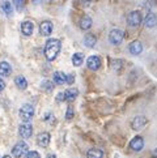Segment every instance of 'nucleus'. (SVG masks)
<instances>
[{
  "mask_svg": "<svg viewBox=\"0 0 157 158\" xmlns=\"http://www.w3.org/2000/svg\"><path fill=\"white\" fill-rule=\"evenodd\" d=\"M19 114H20V118H21L22 122L29 123L33 119V116H34V107H33L32 105H29V103H25V105L21 106Z\"/></svg>",
  "mask_w": 157,
  "mask_h": 158,
  "instance_id": "obj_2",
  "label": "nucleus"
},
{
  "mask_svg": "<svg viewBox=\"0 0 157 158\" xmlns=\"http://www.w3.org/2000/svg\"><path fill=\"white\" fill-rule=\"evenodd\" d=\"M96 43H97V39L93 34H87L85 37H84V44H85L87 47L92 48V47L96 46Z\"/></svg>",
  "mask_w": 157,
  "mask_h": 158,
  "instance_id": "obj_20",
  "label": "nucleus"
},
{
  "mask_svg": "<svg viewBox=\"0 0 157 158\" xmlns=\"http://www.w3.org/2000/svg\"><path fill=\"white\" fill-rule=\"evenodd\" d=\"M50 140H51V137H50L49 132H41L37 136V144L39 146H42V148H46L50 144Z\"/></svg>",
  "mask_w": 157,
  "mask_h": 158,
  "instance_id": "obj_11",
  "label": "nucleus"
},
{
  "mask_svg": "<svg viewBox=\"0 0 157 158\" xmlns=\"http://www.w3.org/2000/svg\"><path fill=\"white\" fill-rule=\"evenodd\" d=\"M77 95H78V90L76 88H68L64 92V98L66 101H70V102L75 101L77 98Z\"/></svg>",
  "mask_w": 157,
  "mask_h": 158,
  "instance_id": "obj_16",
  "label": "nucleus"
},
{
  "mask_svg": "<svg viewBox=\"0 0 157 158\" xmlns=\"http://www.w3.org/2000/svg\"><path fill=\"white\" fill-rule=\"evenodd\" d=\"M19 133H20V136L22 139H29V137H32V135H33V127L30 126L29 123L21 124L20 128H19Z\"/></svg>",
  "mask_w": 157,
  "mask_h": 158,
  "instance_id": "obj_9",
  "label": "nucleus"
},
{
  "mask_svg": "<svg viewBox=\"0 0 157 158\" xmlns=\"http://www.w3.org/2000/svg\"><path fill=\"white\" fill-rule=\"evenodd\" d=\"M145 124H147V118L143 116V115H138V116H135L132 119L131 128L134 129V131H140V129H142Z\"/></svg>",
  "mask_w": 157,
  "mask_h": 158,
  "instance_id": "obj_6",
  "label": "nucleus"
},
{
  "mask_svg": "<svg viewBox=\"0 0 157 158\" xmlns=\"http://www.w3.org/2000/svg\"><path fill=\"white\" fill-rule=\"evenodd\" d=\"M33 31H34V25H33V22L30 21H24L21 24V33L26 37H29L33 34Z\"/></svg>",
  "mask_w": 157,
  "mask_h": 158,
  "instance_id": "obj_12",
  "label": "nucleus"
},
{
  "mask_svg": "<svg viewBox=\"0 0 157 158\" xmlns=\"http://www.w3.org/2000/svg\"><path fill=\"white\" fill-rule=\"evenodd\" d=\"M87 158H104V152L98 148L89 149L87 153Z\"/></svg>",
  "mask_w": 157,
  "mask_h": 158,
  "instance_id": "obj_19",
  "label": "nucleus"
},
{
  "mask_svg": "<svg viewBox=\"0 0 157 158\" xmlns=\"http://www.w3.org/2000/svg\"><path fill=\"white\" fill-rule=\"evenodd\" d=\"M91 3V0H75V4L78 5V7H87Z\"/></svg>",
  "mask_w": 157,
  "mask_h": 158,
  "instance_id": "obj_27",
  "label": "nucleus"
},
{
  "mask_svg": "<svg viewBox=\"0 0 157 158\" xmlns=\"http://www.w3.org/2000/svg\"><path fill=\"white\" fill-rule=\"evenodd\" d=\"M123 38H125V33H123L121 29H113L109 33V41L111 44H115V46L122 43Z\"/></svg>",
  "mask_w": 157,
  "mask_h": 158,
  "instance_id": "obj_4",
  "label": "nucleus"
},
{
  "mask_svg": "<svg viewBox=\"0 0 157 158\" xmlns=\"http://www.w3.org/2000/svg\"><path fill=\"white\" fill-rule=\"evenodd\" d=\"M46 158H57V156H55V154H49Z\"/></svg>",
  "mask_w": 157,
  "mask_h": 158,
  "instance_id": "obj_34",
  "label": "nucleus"
},
{
  "mask_svg": "<svg viewBox=\"0 0 157 158\" xmlns=\"http://www.w3.org/2000/svg\"><path fill=\"white\" fill-rule=\"evenodd\" d=\"M15 84H16V86H17L19 89H21V90H25L26 88H28V81H26V78L24 77V76H17L15 78Z\"/></svg>",
  "mask_w": 157,
  "mask_h": 158,
  "instance_id": "obj_21",
  "label": "nucleus"
},
{
  "mask_svg": "<svg viewBox=\"0 0 157 158\" xmlns=\"http://www.w3.org/2000/svg\"><path fill=\"white\" fill-rule=\"evenodd\" d=\"M101 58L98 55H92V56H89L88 60H87V65H88V68L89 69H92V71H97L100 69V67H101Z\"/></svg>",
  "mask_w": 157,
  "mask_h": 158,
  "instance_id": "obj_7",
  "label": "nucleus"
},
{
  "mask_svg": "<svg viewBox=\"0 0 157 158\" xmlns=\"http://www.w3.org/2000/svg\"><path fill=\"white\" fill-rule=\"evenodd\" d=\"M11 73H12V67H11V64L7 63V61H2V63H0V76L7 77Z\"/></svg>",
  "mask_w": 157,
  "mask_h": 158,
  "instance_id": "obj_17",
  "label": "nucleus"
},
{
  "mask_svg": "<svg viewBox=\"0 0 157 158\" xmlns=\"http://www.w3.org/2000/svg\"><path fill=\"white\" fill-rule=\"evenodd\" d=\"M74 81H75V76L72 75H66V84H68V85H72L74 84Z\"/></svg>",
  "mask_w": 157,
  "mask_h": 158,
  "instance_id": "obj_29",
  "label": "nucleus"
},
{
  "mask_svg": "<svg viewBox=\"0 0 157 158\" xmlns=\"http://www.w3.org/2000/svg\"><path fill=\"white\" fill-rule=\"evenodd\" d=\"M4 88H5V84H4V81L2 80V78H0V93L4 90Z\"/></svg>",
  "mask_w": 157,
  "mask_h": 158,
  "instance_id": "obj_32",
  "label": "nucleus"
},
{
  "mask_svg": "<svg viewBox=\"0 0 157 158\" xmlns=\"http://www.w3.org/2000/svg\"><path fill=\"white\" fill-rule=\"evenodd\" d=\"M26 158H41V156H39L38 152H36V150H30V152H28Z\"/></svg>",
  "mask_w": 157,
  "mask_h": 158,
  "instance_id": "obj_28",
  "label": "nucleus"
},
{
  "mask_svg": "<svg viewBox=\"0 0 157 158\" xmlns=\"http://www.w3.org/2000/svg\"><path fill=\"white\" fill-rule=\"evenodd\" d=\"M53 80L57 85H63V84H66V73L60 72V71L55 72L53 75Z\"/></svg>",
  "mask_w": 157,
  "mask_h": 158,
  "instance_id": "obj_18",
  "label": "nucleus"
},
{
  "mask_svg": "<svg viewBox=\"0 0 157 158\" xmlns=\"http://www.w3.org/2000/svg\"><path fill=\"white\" fill-rule=\"evenodd\" d=\"M57 101H58V102H63V101H66L64 93H59V94L57 95Z\"/></svg>",
  "mask_w": 157,
  "mask_h": 158,
  "instance_id": "obj_31",
  "label": "nucleus"
},
{
  "mask_svg": "<svg viewBox=\"0 0 157 158\" xmlns=\"http://www.w3.org/2000/svg\"><path fill=\"white\" fill-rule=\"evenodd\" d=\"M24 2H25V0H13V3H15V5H16V8H17L19 10H21L22 7H24Z\"/></svg>",
  "mask_w": 157,
  "mask_h": 158,
  "instance_id": "obj_30",
  "label": "nucleus"
},
{
  "mask_svg": "<svg viewBox=\"0 0 157 158\" xmlns=\"http://www.w3.org/2000/svg\"><path fill=\"white\" fill-rule=\"evenodd\" d=\"M53 22L51 21H43L41 22V25H39V33H41V35L43 37H49L50 34L53 33Z\"/></svg>",
  "mask_w": 157,
  "mask_h": 158,
  "instance_id": "obj_10",
  "label": "nucleus"
},
{
  "mask_svg": "<svg viewBox=\"0 0 157 158\" xmlns=\"http://www.w3.org/2000/svg\"><path fill=\"white\" fill-rule=\"evenodd\" d=\"M83 61H84V55L81 52L74 54V56H72V64L75 67H80L83 64Z\"/></svg>",
  "mask_w": 157,
  "mask_h": 158,
  "instance_id": "obj_22",
  "label": "nucleus"
},
{
  "mask_svg": "<svg viewBox=\"0 0 157 158\" xmlns=\"http://www.w3.org/2000/svg\"><path fill=\"white\" fill-rule=\"evenodd\" d=\"M2 10L3 12L7 15V16H11L12 15V12H13V8H12V4H11L9 2H7V0H5V2H3L2 3Z\"/></svg>",
  "mask_w": 157,
  "mask_h": 158,
  "instance_id": "obj_23",
  "label": "nucleus"
},
{
  "mask_svg": "<svg viewBox=\"0 0 157 158\" xmlns=\"http://www.w3.org/2000/svg\"><path fill=\"white\" fill-rule=\"evenodd\" d=\"M144 146V139L142 136H135L130 141V149L134 152H140Z\"/></svg>",
  "mask_w": 157,
  "mask_h": 158,
  "instance_id": "obj_8",
  "label": "nucleus"
},
{
  "mask_svg": "<svg viewBox=\"0 0 157 158\" xmlns=\"http://www.w3.org/2000/svg\"><path fill=\"white\" fill-rule=\"evenodd\" d=\"M3 158H11V156H4Z\"/></svg>",
  "mask_w": 157,
  "mask_h": 158,
  "instance_id": "obj_35",
  "label": "nucleus"
},
{
  "mask_svg": "<svg viewBox=\"0 0 157 158\" xmlns=\"http://www.w3.org/2000/svg\"><path fill=\"white\" fill-rule=\"evenodd\" d=\"M41 88L45 90V92H51V90L54 89V84L51 82V81H43L42 84H41Z\"/></svg>",
  "mask_w": 157,
  "mask_h": 158,
  "instance_id": "obj_24",
  "label": "nucleus"
},
{
  "mask_svg": "<svg viewBox=\"0 0 157 158\" xmlns=\"http://www.w3.org/2000/svg\"><path fill=\"white\" fill-rule=\"evenodd\" d=\"M111 67H113V69H121L123 67V60H113V63H111Z\"/></svg>",
  "mask_w": 157,
  "mask_h": 158,
  "instance_id": "obj_25",
  "label": "nucleus"
},
{
  "mask_svg": "<svg viewBox=\"0 0 157 158\" xmlns=\"http://www.w3.org/2000/svg\"><path fill=\"white\" fill-rule=\"evenodd\" d=\"M128 51H130L132 55H139L142 54L143 51V44L140 41H134L130 43V46H128Z\"/></svg>",
  "mask_w": 157,
  "mask_h": 158,
  "instance_id": "obj_13",
  "label": "nucleus"
},
{
  "mask_svg": "<svg viewBox=\"0 0 157 158\" xmlns=\"http://www.w3.org/2000/svg\"><path fill=\"white\" fill-rule=\"evenodd\" d=\"M62 42L57 38H50L45 44V56L49 61H53L57 59V56L60 52Z\"/></svg>",
  "mask_w": 157,
  "mask_h": 158,
  "instance_id": "obj_1",
  "label": "nucleus"
},
{
  "mask_svg": "<svg viewBox=\"0 0 157 158\" xmlns=\"http://www.w3.org/2000/svg\"><path fill=\"white\" fill-rule=\"evenodd\" d=\"M74 115H75L74 109H72L71 106H68V107H67V112H66V119L67 120H71L72 118H74Z\"/></svg>",
  "mask_w": 157,
  "mask_h": 158,
  "instance_id": "obj_26",
  "label": "nucleus"
},
{
  "mask_svg": "<svg viewBox=\"0 0 157 158\" xmlns=\"http://www.w3.org/2000/svg\"><path fill=\"white\" fill-rule=\"evenodd\" d=\"M142 21H143V16L139 10H132V12H130V15L127 16V22L130 26L136 27L142 24Z\"/></svg>",
  "mask_w": 157,
  "mask_h": 158,
  "instance_id": "obj_5",
  "label": "nucleus"
},
{
  "mask_svg": "<svg viewBox=\"0 0 157 158\" xmlns=\"http://www.w3.org/2000/svg\"><path fill=\"white\" fill-rule=\"evenodd\" d=\"M153 158H157V148L153 150Z\"/></svg>",
  "mask_w": 157,
  "mask_h": 158,
  "instance_id": "obj_33",
  "label": "nucleus"
},
{
  "mask_svg": "<svg viewBox=\"0 0 157 158\" xmlns=\"http://www.w3.org/2000/svg\"><path fill=\"white\" fill-rule=\"evenodd\" d=\"M28 152H29V146H28V144L25 143V141H19V143L13 146L12 154L16 158H21V157L26 156Z\"/></svg>",
  "mask_w": 157,
  "mask_h": 158,
  "instance_id": "obj_3",
  "label": "nucleus"
},
{
  "mask_svg": "<svg viewBox=\"0 0 157 158\" xmlns=\"http://www.w3.org/2000/svg\"><path fill=\"white\" fill-rule=\"evenodd\" d=\"M92 24H93V21L92 19L89 17V16H83V17L80 19V22H78V26H80V29L81 30H88V29H91L92 27Z\"/></svg>",
  "mask_w": 157,
  "mask_h": 158,
  "instance_id": "obj_15",
  "label": "nucleus"
},
{
  "mask_svg": "<svg viewBox=\"0 0 157 158\" xmlns=\"http://www.w3.org/2000/svg\"><path fill=\"white\" fill-rule=\"evenodd\" d=\"M144 25L147 27H149V29L155 27L157 25V16L155 13H152V12H149L144 19Z\"/></svg>",
  "mask_w": 157,
  "mask_h": 158,
  "instance_id": "obj_14",
  "label": "nucleus"
}]
</instances>
